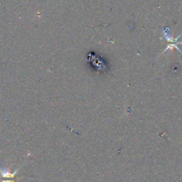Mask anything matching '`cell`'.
<instances>
[{"instance_id":"1","label":"cell","mask_w":182,"mask_h":182,"mask_svg":"<svg viewBox=\"0 0 182 182\" xmlns=\"http://www.w3.org/2000/svg\"><path fill=\"white\" fill-rule=\"evenodd\" d=\"M21 167H22V166L17 169V170H15L14 173H12L9 170L7 169L0 167V175H1L2 177H4V178H14L15 175H16L17 173L19 172V170L20 169Z\"/></svg>"},{"instance_id":"2","label":"cell","mask_w":182,"mask_h":182,"mask_svg":"<svg viewBox=\"0 0 182 182\" xmlns=\"http://www.w3.org/2000/svg\"><path fill=\"white\" fill-rule=\"evenodd\" d=\"M2 182H14V181H11V180H9V181H2Z\"/></svg>"}]
</instances>
